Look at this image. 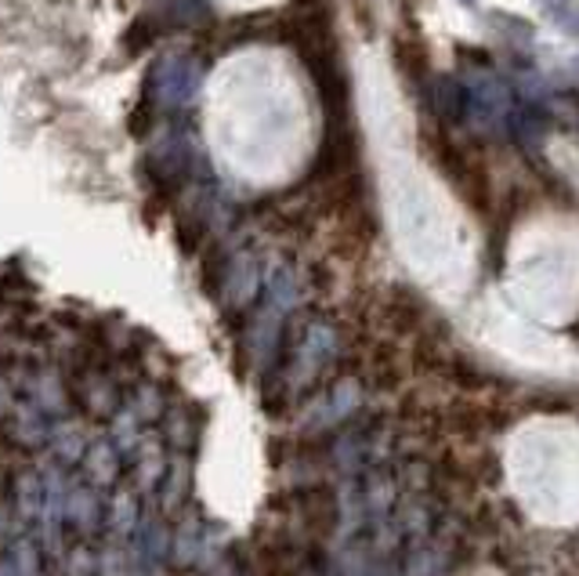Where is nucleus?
Segmentation results:
<instances>
[{"label":"nucleus","mask_w":579,"mask_h":576,"mask_svg":"<svg viewBox=\"0 0 579 576\" xmlns=\"http://www.w3.org/2000/svg\"><path fill=\"white\" fill-rule=\"evenodd\" d=\"M507 120H510V134H515V142H518V145H536V142H540V134L547 131V123H543V117H540L536 109H529V106H518Z\"/></svg>","instance_id":"obj_4"},{"label":"nucleus","mask_w":579,"mask_h":576,"mask_svg":"<svg viewBox=\"0 0 579 576\" xmlns=\"http://www.w3.org/2000/svg\"><path fill=\"white\" fill-rule=\"evenodd\" d=\"M192 167H196V149L185 134H167L164 142H156L149 153H145V171L156 185L164 189H178L192 178Z\"/></svg>","instance_id":"obj_2"},{"label":"nucleus","mask_w":579,"mask_h":576,"mask_svg":"<svg viewBox=\"0 0 579 576\" xmlns=\"http://www.w3.org/2000/svg\"><path fill=\"white\" fill-rule=\"evenodd\" d=\"M547 11L558 26H565L579 37V0H547Z\"/></svg>","instance_id":"obj_5"},{"label":"nucleus","mask_w":579,"mask_h":576,"mask_svg":"<svg viewBox=\"0 0 579 576\" xmlns=\"http://www.w3.org/2000/svg\"><path fill=\"white\" fill-rule=\"evenodd\" d=\"M200 84H203V62L196 55H185V51L164 55L153 65L149 81H145V101L160 112H178L196 101Z\"/></svg>","instance_id":"obj_1"},{"label":"nucleus","mask_w":579,"mask_h":576,"mask_svg":"<svg viewBox=\"0 0 579 576\" xmlns=\"http://www.w3.org/2000/svg\"><path fill=\"white\" fill-rule=\"evenodd\" d=\"M431 109L442 123H460L468 117V87L457 76H438L431 84Z\"/></svg>","instance_id":"obj_3"}]
</instances>
